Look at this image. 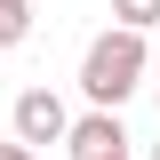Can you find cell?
<instances>
[{
  "mask_svg": "<svg viewBox=\"0 0 160 160\" xmlns=\"http://www.w3.org/2000/svg\"><path fill=\"white\" fill-rule=\"evenodd\" d=\"M144 72H152V40L128 32V24H112V32H96L88 56H80V96L96 104V112H120Z\"/></svg>",
  "mask_w": 160,
  "mask_h": 160,
  "instance_id": "1",
  "label": "cell"
},
{
  "mask_svg": "<svg viewBox=\"0 0 160 160\" xmlns=\"http://www.w3.org/2000/svg\"><path fill=\"white\" fill-rule=\"evenodd\" d=\"M72 136V112H64L56 88H24L16 96V144H64Z\"/></svg>",
  "mask_w": 160,
  "mask_h": 160,
  "instance_id": "2",
  "label": "cell"
},
{
  "mask_svg": "<svg viewBox=\"0 0 160 160\" xmlns=\"http://www.w3.org/2000/svg\"><path fill=\"white\" fill-rule=\"evenodd\" d=\"M64 152H72V160L128 152V128H120V112H80V120H72V136H64Z\"/></svg>",
  "mask_w": 160,
  "mask_h": 160,
  "instance_id": "3",
  "label": "cell"
},
{
  "mask_svg": "<svg viewBox=\"0 0 160 160\" xmlns=\"http://www.w3.org/2000/svg\"><path fill=\"white\" fill-rule=\"evenodd\" d=\"M112 24H128V32H160V0H112Z\"/></svg>",
  "mask_w": 160,
  "mask_h": 160,
  "instance_id": "4",
  "label": "cell"
},
{
  "mask_svg": "<svg viewBox=\"0 0 160 160\" xmlns=\"http://www.w3.org/2000/svg\"><path fill=\"white\" fill-rule=\"evenodd\" d=\"M32 32V0H0V48H16Z\"/></svg>",
  "mask_w": 160,
  "mask_h": 160,
  "instance_id": "5",
  "label": "cell"
},
{
  "mask_svg": "<svg viewBox=\"0 0 160 160\" xmlns=\"http://www.w3.org/2000/svg\"><path fill=\"white\" fill-rule=\"evenodd\" d=\"M0 160H32V144H16V136H8V144H0Z\"/></svg>",
  "mask_w": 160,
  "mask_h": 160,
  "instance_id": "6",
  "label": "cell"
},
{
  "mask_svg": "<svg viewBox=\"0 0 160 160\" xmlns=\"http://www.w3.org/2000/svg\"><path fill=\"white\" fill-rule=\"evenodd\" d=\"M152 72H160V40H152Z\"/></svg>",
  "mask_w": 160,
  "mask_h": 160,
  "instance_id": "7",
  "label": "cell"
},
{
  "mask_svg": "<svg viewBox=\"0 0 160 160\" xmlns=\"http://www.w3.org/2000/svg\"><path fill=\"white\" fill-rule=\"evenodd\" d=\"M104 160H128V152H104Z\"/></svg>",
  "mask_w": 160,
  "mask_h": 160,
  "instance_id": "8",
  "label": "cell"
},
{
  "mask_svg": "<svg viewBox=\"0 0 160 160\" xmlns=\"http://www.w3.org/2000/svg\"><path fill=\"white\" fill-rule=\"evenodd\" d=\"M152 160H160V144H152Z\"/></svg>",
  "mask_w": 160,
  "mask_h": 160,
  "instance_id": "9",
  "label": "cell"
}]
</instances>
